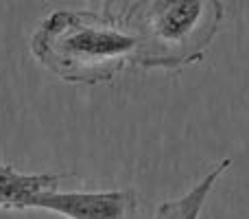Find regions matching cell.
I'll list each match as a JSON object with an SVG mask.
<instances>
[{
    "mask_svg": "<svg viewBox=\"0 0 249 219\" xmlns=\"http://www.w3.org/2000/svg\"><path fill=\"white\" fill-rule=\"evenodd\" d=\"M31 53L55 77L94 86L138 64V38L105 13L57 9L39 22Z\"/></svg>",
    "mask_w": 249,
    "mask_h": 219,
    "instance_id": "1",
    "label": "cell"
},
{
    "mask_svg": "<svg viewBox=\"0 0 249 219\" xmlns=\"http://www.w3.org/2000/svg\"><path fill=\"white\" fill-rule=\"evenodd\" d=\"M221 20V0H142L124 20L138 38L136 66L179 68L199 61Z\"/></svg>",
    "mask_w": 249,
    "mask_h": 219,
    "instance_id": "2",
    "label": "cell"
},
{
    "mask_svg": "<svg viewBox=\"0 0 249 219\" xmlns=\"http://www.w3.org/2000/svg\"><path fill=\"white\" fill-rule=\"evenodd\" d=\"M35 208L51 211L66 219H136V195L131 191L68 193L53 191L35 202Z\"/></svg>",
    "mask_w": 249,
    "mask_h": 219,
    "instance_id": "3",
    "label": "cell"
},
{
    "mask_svg": "<svg viewBox=\"0 0 249 219\" xmlns=\"http://www.w3.org/2000/svg\"><path fill=\"white\" fill-rule=\"evenodd\" d=\"M68 178H74V173H39V176H29V173H18L13 167L0 162V211H24V208H35V202L44 193L59 191Z\"/></svg>",
    "mask_w": 249,
    "mask_h": 219,
    "instance_id": "4",
    "label": "cell"
},
{
    "mask_svg": "<svg viewBox=\"0 0 249 219\" xmlns=\"http://www.w3.org/2000/svg\"><path fill=\"white\" fill-rule=\"evenodd\" d=\"M140 2H142V0H101L105 16L114 18V20H121V22L127 20V16H129V13H131Z\"/></svg>",
    "mask_w": 249,
    "mask_h": 219,
    "instance_id": "6",
    "label": "cell"
},
{
    "mask_svg": "<svg viewBox=\"0 0 249 219\" xmlns=\"http://www.w3.org/2000/svg\"><path fill=\"white\" fill-rule=\"evenodd\" d=\"M230 167V160H221L216 162L210 171L203 176V180L197 182L193 191L184 195L179 199H173V202H164L162 206L158 208L153 219H197L199 213H201L203 204H206L208 195H210L214 182L219 180V176Z\"/></svg>",
    "mask_w": 249,
    "mask_h": 219,
    "instance_id": "5",
    "label": "cell"
}]
</instances>
